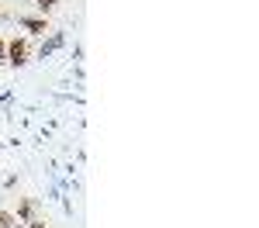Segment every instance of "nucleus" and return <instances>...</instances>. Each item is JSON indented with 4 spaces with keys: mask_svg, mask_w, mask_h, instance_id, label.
Returning a JSON list of instances; mask_svg holds the SVG:
<instances>
[{
    "mask_svg": "<svg viewBox=\"0 0 259 228\" xmlns=\"http://www.w3.org/2000/svg\"><path fill=\"white\" fill-rule=\"evenodd\" d=\"M28 56H31V45H28L24 38L7 41V66H14V69H21V66H28Z\"/></svg>",
    "mask_w": 259,
    "mask_h": 228,
    "instance_id": "1",
    "label": "nucleus"
},
{
    "mask_svg": "<svg viewBox=\"0 0 259 228\" xmlns=\"http://www.w3.org/2000/svg\"><path fill=\"white\" fill-rule=\"evenodd\" d=\"M62 41H66V35H62V31H52V38H49V41H41L38 59H49L52 52H59V49H62Z\"/></svg>",
    "mask_w": 259,
    "mask_h": 228,
    "instance_id": "2",
    "label": "nucleus"
},
{
    "mask_svg": "<svg viewBox=\"0 0 259 228\" xmlns=\"http://www.w3.org/2000/svg\"><path fill=\"white\" fill-rule=\"evenodd\" d=\"M18 24L24 28V31H31V35H45V31H49L45 18H18Z\"/></svg>",
    "mask_w": 259,
    "mask_h": 228,
    "instance_id": "3",
    "label": "nucleus"
},
{
    "mask_svg": "<svg viewBox=\"0 0 259 228\" xmlns=\"http://www.w3.org/2000/svg\"><path fill=\"white\" fill-rule=\"evenodd\" d=\"M18 218L24 221V225H28V221L35 218V201H28V197H24V201L18 204Z\"/></svg>",
    "mask_w": 259,
    "mask_h": 228,
    "instance_id": "4",
    "label": "nucleus"
},
{
    "mask_svg": "<svg viewBox=\"0 0 259 228\" xmlns=\"http://www.w3.org/2000/svg\"><path fill=\"white\" fill-rule=\"evenodd\" d=\"M0 228H18V218L11 211H4V207H0Z\"/></svg>",
    "mask_w": 259,
    "mask_h": 228,
    "instance_id": "5",
    "label": "nucleus"
},
{
    "mask_svg": "<svg viewBox=\"0 0 259 228\" xmlns=\"http://www.w3.org/2000/svg\"><path fill=\"white\" fill-rule=\"evenodd\" d=\"M56 4H59V0H35V7L45 11V14H49V11H56Z\"/></svg>",
    "mask_w": 259,
    "mask_h": 228,
    "instance_id": "6",
    "label": "nucleus"
},
{
    "mask_svg": "<svg viewBox=\"0 0 259 228\" xmlns=\"http://www.w3.org/2000/svg\"><path fill=\"white\" fill-rule=\"evenodd\" d=\"M0 62H7V41L0 38Z\"/></svg>",
    "mask_w": 259,
    "mask_h": 228,
    "instance_id": "7",
    "label": "nucleus"
},
{
    "mask_svg": "<svg viewBox=\"0 0 259 228\" xmlns=\"http://www.w3.org/2000/svg\"><path fill=\"white\" fill-rule=\"evenodd\" d=\"M28 228H45V221H38V218H31V221H28Z\"/></svg>",
    "mask_w": 259,
    "mask_h": 228,
    "instance_id": "8",
    "label": "nucleus"
},
{
    "mask_svg": "<svg viewBox=\"0 0 259 228\" xmlns=\"http://www.w3.org/2000/svg\"><path fill=\"white\" fill-rule=\"evenodd\" d=\"M4 18H7V11H4V7H0V21H4Z\"/></svg>",
    "mask_w": 259,
    "mask_h": 228,
    "instance_id": "9",
    "label": "nucleus"
}]
</instances>
